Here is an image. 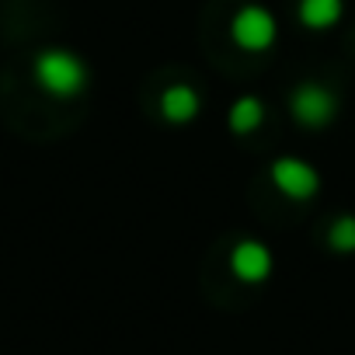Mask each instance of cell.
<instances>
[{
    "label": "cell",
    "mask_w": 355,
    "mask_h": 355,
    "mask_svg": "<svg viewBox=\"0 0 355 355\" xmlns=\"http://www.w3.org/2000/svg\"><path fill=\"white\" fill-rule=\"evenodd\" d=\"M35 80L42 84V91H49L56 98H70V94L84 91L87 67L67 49H49L35 60Z\"/></svg>",
    "instance_id": "6da1fadb"
},
{
    "label": "cell",
    "mask_w": 355,
    "mask_h": 355,
    "mask_svg": "<svg viewBox=\"0 0 355 355\" xmlns=\"http://www.w3.org/2000/svg\"><path fill=\"white\" fill-rule=\"evenodd\" d=\"M275 35H279L275 18H272L261 4H248V8H241V11L234 15V21H230V39H234L241 49H248V53H261V49H268V46L275 42Z\"/></svg>",
    "instance_id": "7a4b0ae2"
},
{
    "label": "cell",
    "mask_w": 355,
    "mask_h": 355,
    "mask_svg": "<svg viewBox=\"0 0 355 355\" xmlns=\"http://www.w3.org/2000/svg\"><path fill=\"white\" fill-rule=\"evenodd\" d=\"M272 182H275V189H279L286 199L306 202V199H313L317 189H320V174H317L306 160L279 157V160L272 164Z\"/></svg>",
    "instance_id": "3957f363"
},
{
    "label": "cell",
    "mask_w": 355,
    "mask_h": 355,
    "mask_svg": "<svg viewBox=\"0 0 355 355\" xmlns=\"http://www.w3.org/2000/svg\"><path fill=\"white\" fill-rule=\"evenodd\" d=\"M289 108H293V119L300 125H310V129H320L327 125L334 115H338V98L320 87V84H300L289 98Z\"/></svg>",
    "instance_id": "277c9868"
},
{
    "label": "cell",
    "mask_w": 355,
    "mask_h": 355,
    "mask_svg": "<svg viewBox=\"0 0 355 355\" xmlns=\"http://www.w3.org/2000/svg\"><path fill=\"white\" fill-rule=\"evenodd\" d=\"M230 272L241 279V282H265L272 275V254L261 241H241L230 254Z\"/></svg>",
    "instance_id": "5b68a950"
},
{
    "label": "cell",
    "mask_w": 355,
    "mask_h": 355,
    "mask_svg": "<svg viewBox=\"0 0 355 355\" xmlns=\"http://www.w3.org/2000/svg\"><path fill=\"white\" fill-rule=\"evenodd\" d=\"M202 108V98L196 87L189 84H171L164 94H160V115L167 122H192Z\"/></svg>",
    "instance_id": "8992f818"
},
{
    "label": "cell",
    "mask_w": 355,
    "mask_h": 355,
    "mask_svg": "<svg viewBox=\"0 0 355 355\" xmlns=\"http://www.w3.org/2000/svg\"><path fill=\"white\" fill-rule=\"evenodd\" d=\"M300 21L313 32H324V28H334L345 15V4L341 0H300V8H296Z\"/></svg>",
    "instance_id": "52a82bcc"
},
{
    "label": "cell",
    "mask_w": 355,
    "mask_h": 355,
    "mask_svg": "<svg viewBox=\"0 0 355 355\" xmlns=\"http://www.w3.org/2000/svg\"><path fill=\"white\" fill-rule=\"evenodd\" d=\"M261 119H265V105L258 101V98H237L234 101V108H230V129L237 132V136H244V132H254L258 125H261Z\"/></svg>",
    "instance_id": "ba28073f"
},
{
    "label": "cell",
    "mask_w": 355,
    "mask_h": 355,
    "mask_svg": "<svg viewBox=\"0 0 355 355\" xmlns=\"http://www.w3.org/2000/svg\"><path fill=\"white\" fill-rule=\"evenodd\" d=\"M327 244H331V251H338V254H352L355 251V216H338L334 223H331V230H327Z\"/></svg>",
    "instance_id": "9c48e42d"
}]
</instances>
